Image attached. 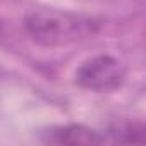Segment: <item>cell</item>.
Wrapping results in <instances>:
<instances>
[{"mask_svg": "<svg viewBox=\"0 0 146 146\" xmlns=\"http://www.w3.org/2000/svg\"><path fill=\"white\" fill-rule=\"evenodd\" d=\"M24 29L36 45L57 48L93 38L102 29V21L83 12L35 7L24 16Z\"/></svg>", "mask_w": 146, "mask_h": 146, "instance_id": "obj_1", "label": "cell"}, {"mask_svg": "<svg viewBox=\"0 0 146 146\" xmlns=\"http://www.w3.org/2000/svg\"><path fill=\"white\" fill-rule=\"evenodd\" d=\"M127 78V67L110 53H98L83 60L74 70V84L93 93H113Z\"/></svg>", "mask_w": 146, "mask_h": 146, "instance_id": "obj_2", "label": "cell"}, {"mask_svg": "<svg viewBox=\"0 0 146 146\" xmlns=\"http://www.w3.org/2000/svg\"><path fill=\"white\" fill-rule=\"evenodd\" d=\"M41 141L46 144H103L105 136L103 132L91 129L84 124H65V125H53L41 132Z\"/></svg>", "mask_w": 146, "mask_h": 146, "instance_id": "obj_3", "label": "cell"}, {"mask_svg": "<svg viewBox=\"0 0 146 146\" xmlns=\"http://www.w3.org/2000/svg\"><path fill=\"white\" fill-rule=\"evenodd\" d=\"M146 127L141 120L113 122L103 132L107 143H144Z\"/></svg>", "mask_w": 146, "mask_h": 146, "instance_id": "obj_4", "label": "cell"}]
</instances>
